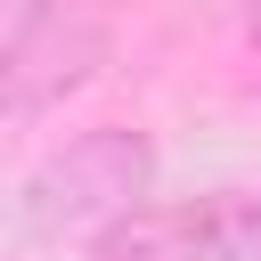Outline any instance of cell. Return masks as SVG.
<instances>
[{
  "instance_id": "obj_2",
  "label": "cell",
  "mask_w": 261,
  "mask_h": 261,
  "mask_svg": "<svg viewBox=\"0 0 261 261\" xmlns=\"http://www.w3.org/2000/svg\"><path fill=\"white\" fill-rule=\"evenodd\" d=\"M114 33L98 16V0H8V33H0V106L8 122H41L49 106H65L82 82H98Z\"/></svg>"
},
{
  "instance_id": "obj_3",
  "label": "cell",
  "mask_w": 261,
  "mask_h": 261,
  "mask_svg": "<svg viewBox=\"0 0 261 261\" xmlns=\"http://www.w3.org/2000/svg\"><path fill=\"white\" fill-rule=\"evenodd\" d=\"M90 261H261V188H204L155 196L114 220Z\"/></svg>"
},
{
  "instance_id": "obj_4",
  "label": "cell",
  "mask_w": 261,
  "mask_h": 261,
  "mask_svg": "<svg viewBox=\"0 0 261 261\" xmlns=\"http://www.w3.org/2000/svg\"><path fill=\"white\" fill-rule=\"evenodd\" d=\"M245 33H253V49H261V0H245Z\"/></svg>"
},
{
  "instance_id": "obj_1",
  "label": "cell",
  "mask_w": 261,
  "mask_h": 261,
  "mask_svg": "<svg viewBox=\"0 0 261 261\" xmlns=\"http://www.w3.org/2000/svg\"><path fill=\"white\" fill-rule=\"evenodd\" d=\"M147 188H155V139L147 130H122V122L82 130L16 179V204H8L16 245H65V237L98 245L114 220H130L147 204Z\"/></svg>"
}]
</instances>
